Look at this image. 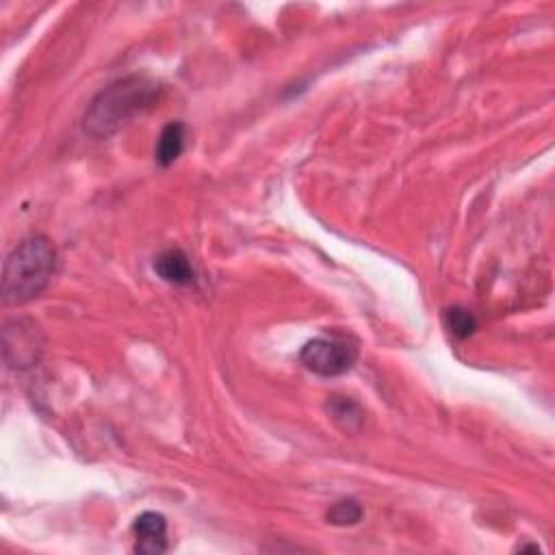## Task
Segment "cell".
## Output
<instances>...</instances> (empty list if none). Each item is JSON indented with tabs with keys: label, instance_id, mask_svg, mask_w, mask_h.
I'll use <instances>...</instances> for the list:
<instances>
[{
	"label": "cell",
	"instance_id": "1",
	"mask_svg": "<svg viewBox=\"0 0 555 555\" xmlns=\"http://www.w3.org/2000/svg\"><path fill=\"white\" fill-rule=\"evenodd\" d=\"M163 87L148 76L131 74L113 81L94 96L83 115V131L96 139L120 133L139 115L157 105Z\"/></svg>",
	"mask_w": 555,
	"mask_h": 555
},
{
	"label": "cell",
	"instance_id": "9",
	"mask_svg": "<svg viewBox=\"0 0 555 555\" xmlns=\"http://www.w3.org/2000/svg\"><path fill=\"white\" fill-rule=\"evenodd\" d=\"M363 516H365V508L360 506L356 499L347 497V499H339L337 503H332L326 519L334 527H352L363 521Z\"/></svg>",
	"mask_w": 555,
	"mask_h": 555
},
{
	"label": "cell",
	"instance_id": "8",
	"mask_svg": "<svg viewBox=\"0 0 555 555\" xmlns=\"http://www.w3.org/2000/svg\"><path fill=\"white\" fill-rule=\"evenodd\" d=\"M328 412L332 421L339 425L343 432H356L365 421V412L350 397H332L328 402Z\"/></svg>",
	"mask_w": 555,
	"mask_h": 555
},
{
	"label": "cell",
	"instance_id": "5",
	"mask_svg": "<svg viewBox=\"0 0 555 555\" xmlns=\"http://www.w3.org/2000/svg\"><path fill=\"white\" fill-rule=\"evenodd\" d=\"M135 551L141 555H161L167 551V521L159 512L139 514L133 523Z\"/></svg>",
	"mask_w": 555,
	"mask_h": 555
},
{
	"label": "cell",
	"instance_id": "7",
	"mask_svg": "<svg viewBox=\"0 0 555 555\" xmlns=\"http://www.w3.org/2000/svg\"><path fill=\"white\" fill-rule=\"evenodd\" d=\"M187 144V128L183 122H170L167 124L157 141V148H154V159L161 167H170L172 163L178 161L180 154L185 152Z\"/></svg>",
	"mask_w": 555,
	"mask_h": 555
},
{
	"label": "cell",
	"instance_id": "3",
	"mask_svg": "<svg viewBox=\"0 0 555 555\" xmlns=\"http://www.w3.org/2000/svg\"><path fill=\"white\" fill-rule=\"evenodd\" d=\"M358 360V345L343 334H326L308 341L300 352V363L321 378H339Z\"/></svg>",
	"mask_w": 555,
	"mask_h": 555
},
{
	"label": "cell",
	"instance_id": "2",
	"mask_svg": "<svg viewBox=\"0 0 555 555\" xmlns=\"http://www.w3.org/2000/svg\"><path fill=\"white\" fill-rule=\"evenodd\" d=\"M59 267V254L53 241L44 235L22 239L7 256L3 269V300L9 306H22L48 289Z\"/></svg>",
	"mask_w": 555,
	"mask_h": 555
},
{
	"label": "cell",
	"instance_id": "4",
	"mask_svg": "<svg viewBox=\"0 0 555 555\" xmlns=\"http://www.w3.org/2000/svg\"><path fill=\"white\" fill-rule=\"evenodd\" d=\"M3 345L9 367L27 369L35 365L42 354V332L27 319L9 321L3 332Z\"/></svg>",
	"mask_w": 555,
	"mask_h": 555
},
{
	"label": "cell",
	"instance_id": "6",
	"mask_svg": "<svg viewBox=\"0 0 555 555\" xmlns=\"http://www.w3.org/2000/svg\"><path fill=\"white\" fill-rule=\"evenodd\" d=\"M154 271H157V276L163 282H167V285H174V287L191 285L193 278H196L189 256L178 248L163 250L157 258H154Z\"/></svg>",
	"mask_w": 555,
	"mask_h": 555
},
{
	"label": "cell",
	"instance_id": "10",
	"mask_svg": "<svg viewBox=\"0 0 555 555\" xmlns=\"http://www.w3.org/2000/svg\"><path fill=\"white\" fill-rule=\"evenodd\" d=\"M445 328L454 339H469L477 330V319L471 311L462 306H451L445 311Z\"/></svg>",
	"mask_w": 555,
	"mask_h": 555
}]
</instances>
